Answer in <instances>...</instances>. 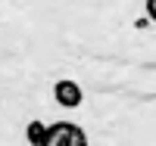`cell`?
Here are the masks:
<instances>
[{"instance_id": "7a4b0ae2", "label": "cell", "mask_w": 156, "mask_h": 146, "mask_svg": "<svg viewBox=\"0 0 156 146\" xmlns=\"http://www.w3.org/2000/svg\"><path fill=\"white\" fill-rule=\"evenodd\" d=\"M53 97H56V103L62 106V109H78L81 100H84L81 87H78L75 81H69V78H62V81L53 84Z\"/></svg>"}, {"instance_id": "6da1fadb", "label": "cell", "mask_w": 156, "mask_h": 146, "mask_svg": "<svg viewBox=\"0 0 156 146\" xmlns=\"http://www.w3.org/2000/svg\"><path fill=\"white\" fill-rule=\"evenodd\" d=\"M44 146H87V134L75 121H56V124H50Z\"/></svg>"}, {"instance_id": "3957f363", "label": "cell", "mask_w": 156, "mask_h": 146, "mask_svg": "<svg viewBox=\"0 0 156 146\" xmlns=\"http://www.w3.org/2000/svg\"><path fill=\"white\" fill-rule=\"evenodd\" d=\"M47 131H50V124H44V121H28L25 124V140H28V146H44Z\"/></svg>"}, {"instance_id": "277c9868", "label": "cell", "mask_w": 156, "mask_h": 146, "mask_svg": "<svg viewBox=\"0 0 156 146\" xmlns=\"http://www.w3.org/2000/svg\"><path fill=\"white\" fill-rule=\"evenodd\" d=\"M144 6H147V19L156 22V0H144Z\"/></svg>"}]
</instances>
